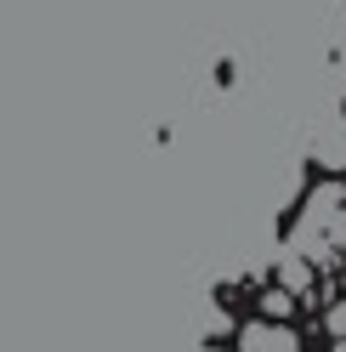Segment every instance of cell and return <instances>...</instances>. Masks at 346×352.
<instances>
[{"instance_id": "obj_1", "label": "cell", "mask_w": 346, "mask_h": 352, "mask_svg": "<svg viewBox=\"0 0 346 352\" xmlns=\"http://www.w3.org/2000/svg\"><path fill=\"white\" fill-rule=\"evenodd\" d=\"M239 352H301V336L290 324H262V318H250L239 329Z\"/></svg>"}, {"instance_id": "obj_2", "label": "cell", "mask_w": 346, "mask_h": 352, "mask_svg": "<svg viewBox=\"0 0 346 352\" xmlns=\"http://www.w3.org/2000/svg\"><path fill=\"white\" fill-rule=\"evenodd\" d=\"M262 313H267V318H290V313H295V307H290V290H267V296H262Z\"/></svg>"}, {"instance_id": "obj_3", "label": "cell", "mask_w": 346, "mask_h": 352, "mask_svg": "<svg viewBox=\"0 0 346 352\" xmlns=\"http://www.w3.org/2000/svg\"><path fill=\"white\" fill-rule=\"evenodd\" d=\"M330 336L346 341V307H335V313H330Z\"/></svg>"}, {"instance_id": "obj_4", "label": "cell", "mask_w": 346, "mask_h": 352, "mask_svg": "<svg viewBox=\"0 0 346 352\" xmlns=\"http://www.w3.org/2000/svg\"><path fill=\"white\" fill-rule=\"evenodd\" d=\"M335 352H346V341H335Z\"/></svg>"}]
</instances>
